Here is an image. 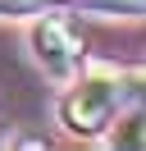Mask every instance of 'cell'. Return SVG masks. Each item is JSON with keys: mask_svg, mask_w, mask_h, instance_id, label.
Here are the masks:
<instances>
[{"mask_svg": "<svg viewBox=\"0 0 146 151\" xmlns=\"http://www.w3.org/2000/svg\"><path fill=\"white\" fill-rule=\"evenodd\" d=\"M137 96H142V73L137 69L96 64L82 78L78 73L69 78V92L59 101V119L73 137H100Z\"/></svg>", "mask_w": 146, "mask_h": 151, "instance_id": "6da1fadb", "label": "cell"}, {"mask_svg": "<svg viewBox=\"0 0 146 151\" xmlns=\"http://www.w3.org/2000/svg\"><path fill=\"white\" fill-rule=\"evenodd\" d=\"M114 147H142V110L132 101V114L123 119V133H114Z\"/></svg>", "mask_w": 146, "mask_h": 151, "instance_id": "5b68a950", "label": "cell"}, {"mask_svg": "<svg viewBox=\"0 0 146 151\" xmlns=\"http://www.w3.org/2000/svg\"><path fill=\"white\" fill-rule=\"evenodd\" d=\"M32 60L55 78V83H69L73 73L87 60V46H82V32L69 14H41L32 23Z\"/></svg>", "mask_w": 146, "mask_h": 151, "instance_id": "7a4b0ae2", "label": "cell"}, {"mask_svg": "<svg viewBox=\"0 0 146 151\" xmlns=\"http://www.w3.org/2000/svg\"><path fill=\"white\" fill-rule=\"evenodd\" d=\"M50 5H64V0H0V19H18V14H36V9H50Z\"/></svg>", "mask_w": 146, "mask_h": 151, "instance_id": "3957f363", "label": "cell"}, {"mask_svg": "<svg viewBox=\"0 0 146 151\" xmlns=\"http://www.w3.org/2000/svg\"><path fill=\"white\" fill-rule=\"evenodd\" d=\"M82 5L87 9H100V14H128V19H137L146 0H82Z\"/></svg>", "mask_w": 146, "mask_h": 151, "instance_id": "277c9868", "label": "cell"}]
</instances>
